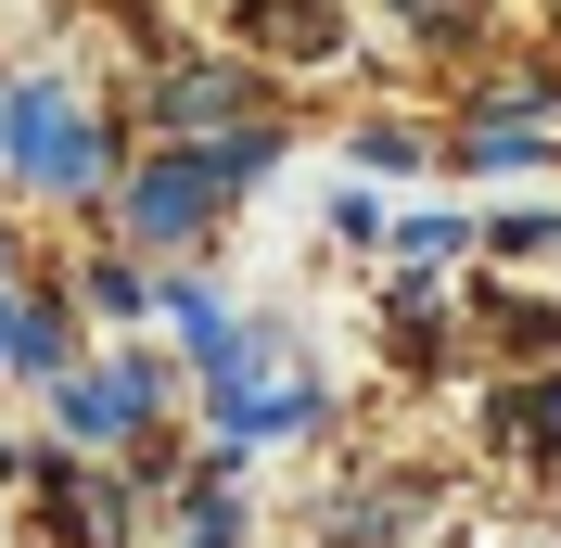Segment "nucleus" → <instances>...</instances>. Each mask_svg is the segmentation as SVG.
Masks as SVG:
<instances>
[{"label":"nucleus","mask_w":561,"mask_h":548,"mask_svg":"<svg viewBox=\"0 0 561 548\" xmlns=\"http://www.w3.org/2000/svg\"><path fill=\"white\" fill-rule=\"evenodd\" d=\"M0 140H13V179H38V192H90V179H103V140L77 128L65 90H13Z\"/></svg>","instance_id":"obj_1"},{"label":"nucleus","mask_w":561,"mask_h":548,"mask_svg":"<svg viewBox=\"0 0 561 548\" xmlns=\"http://www.w3.org/2000/svg\"><path fill=\"white\" fill-rule=\"evenodd\" d=\"M140 409H153V370H140V357H115V370H90V383H65V434H90V446H115V434H140Z\"/></svg>","instance_id":"obj_2"},{"label":"nucleus","mask_w":561,"mask_h":548,"mask_svg":"<svg viewBox=\"0 0 561 548\" xmlns=\"http://www.w3.org/2000/svg\"><path fill=\"white\" fill-rule=\"evenodd\" d=\"M217 115H243V77H167V90H153V128H167V140H205L217 128Z\"/></svg>","instance_id":"obj_3"},{"label":"nucleus","mask_w":561,"mask_h":548,"mask_svg":"<svg viewBox=\"0 0 561 548\" xmlns=\"http://www.w3.org/2000/svg\"><path fill=\"white\" fill-rule=\"evenodd\" d=\"M65 307H51V294H13V319H0V357H13V370H65Z\"/></svg>","instance_id":"obj_4"},{"label":"nucleus","mask_w":561,"mask_h":548,"mask_svg":"<svg viewBox=\"0 0 561 548\" xmlns=\"http://www.w3.org/2000/svg\"><path fill=\"white\" fill-rule=\"evenodd\" d=\"M167 319H179V344H192V357H230V332H243L205 281H167Z\"/></svg>","instance_id":"obj_5"},{"label":"nucleus","mask_w":561,"mask_h":548,"mask_svg":"<svg viewBox=\"0 0 561 548\" xmlns=\"http://www.w3.org/2000/svg\"><path fill=\"white\" fill-rule=\"evenodd\" d=\"M511 434H536V446H561V383H536V396H511Z\"/></svg>","instance_id":"obj_6"},{"label":"nucleus","mask_w":561,"mask_h":548,"mask_svg":"<svg viewBox=\"0 0 561 548\" xmlns=\"http://www.w3.org/2000/svg\"><path fill=\"white\" fill-rule=\"evenodd\" d=\"M230 536H243V511H230V498H192V536L179 548H230Z\"/></svg>","instance_id":"obj_7"},{"label":"nucleus","mask_w":561,"mask_h":548,"mask_svg":"<svg viewBox=\"0 0 561 548\" xmlns=\"http://www.w3.org/2000/svg\"><path fill=\"white\" fill-rule=\"evenodd\" d=\"M0 319H13V294H0ZM0 370H13V357H0Z\"/></svg>","instance_id":"obj_8"}]
</instances>
